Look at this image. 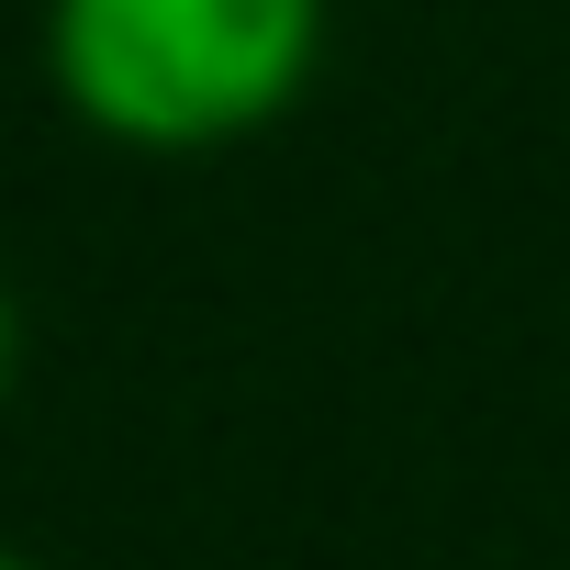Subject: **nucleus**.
I'll use <instances>...</instances> for the list:
<instances>
[{"label": "nucleus", "mask_w": 570, "mask_h": 570, "mask_svg": "<svg viewBox=\"0 0 570 570\" xmlns=\"http://www.w3.org/2000/svg\"><path fill=\"white\" fill-rule=\"evenodd\" d=\"M325 0H46L57 101L135 157H213L303 101Z\"/></svg>", "instance_id": "f257e3e1"}, {"label": "nucleus", "mask_w": 570, "mask_h": 570, "mask_svg": "<svg viewBox=\"0 0 570 570\" xmlns=\"http://www.w3.org/2000/svg\"><path fill=\"white\" fill-rule=\"evenodd\" d=\"M0 381H12V303H0Z\"/></svg>", "instance_id": "f03ea898"}, {"label": "nucleus", "mask_w": 570, "mask_h": 570, "mask_svg": "<svg viewBox=\"0 0 570 570\" xmlns=\"http://www.w3.org/2000/svg\"><path fill=\"white\" fill-rule=\"evenodd\" d=\"M0 570H23V559H12V548H0Z\"/></svg>", "instance_id": "7ed1b4c3"}]
</instances>
